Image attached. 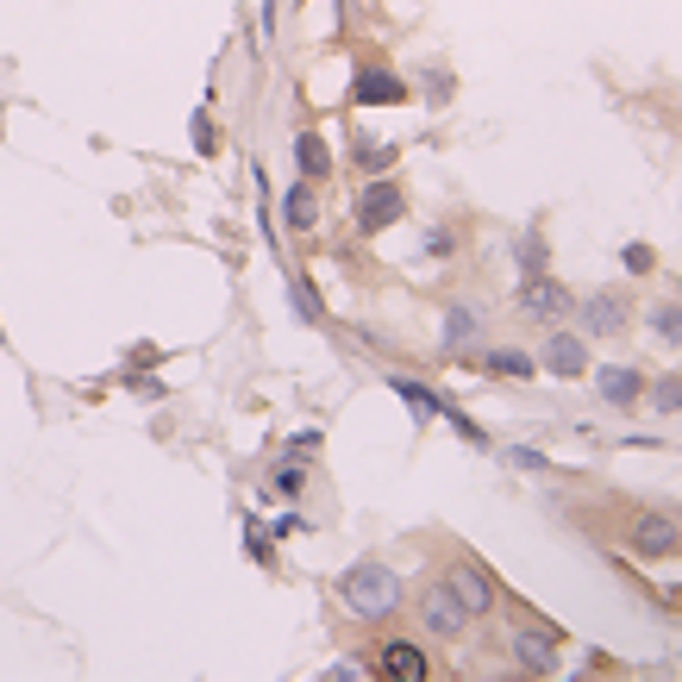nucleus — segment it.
I'll list each match as a JSON object with an SVG mask.
<instances>
[{"instance_id": "7ed1b4c3", "label": "nucleus", "mask_w": 682, "mask_h": 682, "mask_svg": "<svg viewBox=\"0 0 682 682\" xmlns=\"http://www.w3.org/2000/svg\"><path fill=\"white\" fill-rule=\"evenodd\" d=\"M513 301H520V313L538 320V326H557V320H570V313H576V295H570L551 270H532V276L520 282V295H513Z\"/></svg>"}, {"instance_id": "72a5a7b5", "label": "nucleus", "mask_w": 682, "mask_h": 682, "mask_svg": "<svg viewBox=\"0 0 682 682\" xmlns=\"http://www.w3.org/2000/svg\"><path fill=\"white\" fill-rule=\"evenodd\" d=\"M0 345H7V326H0Z\"/></svg>"}, {"instance_id": "aec40b11", "label": "nucleus", "mask_w": 682, "mask_h": 682, "mask_svg": "<svg viewBox=\"0 0 682 682\" xmlns=\"http://www.w3.org/2000/svg\"><path fill=\"white\" fill-rule=\"evenodd\" d=\"M438 420H445V426H451L457 438H463V445H476V451H488V432H482L476 420L463 413V407H451V401H445V407H438Z\"/></svg>"}, {"instance_id": "6ab92c4d", "label": "nucleus", "mask_w": 682, "mask_h": 682, "mask_svg": "<svg viewBox=\"0 0 682 682\" xmlns=\"http://www.w3.org/2000/svg\"><path fill=\"white\" fill-rule=\"evenodd\" d=\"M513 257H520V270H526V276H532V270H551V251H545V232H538V226H526L520 238H513Z\"/></svg>"}, {"instance_id": "423d86ee", "label": "nucleus", "mask_w": 682, "mask_h": 682, "mask_svg": "<svg viewBox=\"0 0 682 682\" xmlns=\"http://www.w3.org/2000/svg\"><path fill=\"white\" fill-rule=\"evenodd\" d=\"M445 588H451L457 602H463V613L470 620H482V613H495V602H501V588H495V576L482 570V563H470V557H457L451 570H445Z\"/></svg>"}, {"instance_id": "9d476101", "label": "nucleus", "mask_w": 682, "mask_h": 682, "mask_svg": "<svg viewBox=\"0 0 682 682\" xmlns=\"http://www.w3.org/2000/svg\"><path fill=\"white\" fill-rule=\"evenodd\" d=\"M588 376H595V395H602L607 407H620V413L645 401V382H652L638 363H602V370H588Z\"/></svg>"}, {"instance_id": "20e7f679", "label": "nucleus", "mask_w": 682, "mask_h": 682, "mask_svg": "<svg viewBox=\"0 0 682 682\" xmlns=\"http://www.w3.org/2000/svg\"><path fill=\"white\" fill-rule=\"evenodd\" d=\"M627 320H632L627 288H595V295H582L576 301V326L588 332V338H620Z\"/></svg>"}, {"instance_id": "4be33fe9", "label": "nucleus", "mask_w": 682, "mask_h": 682, "mask_svg": "<svg viewBox=\"0 0 682 682\" xmlns=\"http://www.w3.org/2000/svg\"><path fill=\"white\" fill-rule=\"evenodd\" d=\"M645 401H652L657 413H682V376H657V382H645Z\"/></svg>"}, {"instance_id": "cd10ccee", "label": "nucleus", "mask_w": 682, "mask_h": 682, "mask_svg": "<svg viewBox=\"0 0 682 682\" xmlns=\"http://www.w3.org/2000/svg\"><path fill=\"white\" fill-rule=\"evenodd\" d=\"M195 151H201V157L220 151V132H213V120H207V113H195Z\"/></svg>"}, {"instance_id": "f03ea898", "label": "nucleus", "mask_w": 682, "mask_h": 682, "mask_svg": "<svg viewBox=\"0 0 682 682\" xmlns=\"http://www.w3.org/2000/svg\"><path fill=\"white\" fill-rule=\"evenodd\" d=\"M407 220V188L395 176H370L363 188H357V207H351V226L363 232V238H376V232L401 226Z\"/></svg>"}, {"instance_id": "b1692460", "label": "nucleus", "mask_w": 682, "mask_h": 682, "mask_svg": "<svg viewBox=\"0 0 682 682\" xmlns=\"http://www.w3.org/2000/svg\"><path fill=\"white\" fill-rule=\"evenodd\" d=\"M357 157H363V170H370V176H388V163H395V151L376 145V138H363V132H357Z\"/></svg>"}, {"instance_id": "39448f33", "label": "nucleus", "mask_w": 682, "mask_h": 682, "mask_svg": "<svg viewBox=\"0 0 682 682\" xmlns=\"http://www.w3.org/2000/svg\"><path fill=\"white\" fill-rule=\"evenodd\" d=\"M627 545L645 563H664V557H682V520L677 513H638L627 526Z\"/></svg>"}, {"instance_id": "a211bd4d", "label": "nucleus", "mask_w": 682, "mask_h": 682, "mask_svg": "<svg viewBox=\"0 0 682 682\" xmlns=\"http://www.w3.org/2000/svg\"><path fill=\"white\" fill-rule=\"evenodd\" d=\"M645 326H652L657 345H677L682 351V301H657L652 313H645Z\"/></svg>"}, {"instance_id": "2eb2a0df", "label": "nucleus", "mask_w": 682, "mask_h": 682, "mask_svg": "<svg viewBox=\"0 0 682 682\" xmlns=\"http://www.w3.org/2000/svg\"><path fill=\"white\" fill-rule=\"evenodd\" d=\"M482 370L501 376V382H532V376H538V357L513 351V345H495V351H482Z\"/></svg>"}, {"instance_id": "bb28decb", "label": "nucleus", "mask_w": 682, "mask_h": 682, "mask_svg": "<svg viewBox=\"0 0 682 682\" xmlns=\"http://www.w3.org/2000/svg\"><path fill=\"white\" fill-rule=\"evenodd\" d=\"M307 488V470L301 463H295V457H288V463H276V495H301Z\"/></svg>"}, {"instance_id": "c85d7f7f", "label": "nucleus", "mask_w": 682, "mask_h": 682, "mask_svg": "<svg viewBox=\"0 0 682 682\" xmlns=\"http://www.w3.org/2000/svg\"><path fill=\"white\" fill-rule=\"evenodd\" d=\"M326 677H332V682H357V677H363V657H338Z\"/></svg>"}, {"instance_id": "2f4dec72", "label": "nucleus", "mask_w": 682, "mask_h": 682, "mask_svg": "<svg viewBox=\"0 0 682 682\" xmlns=\"http://www.w3.org/2000/svg\"><path fill=\"white\" fill-rule=\"evenodd\" d=\"M270 532H276V538H295V532H307V520H301V513H282Z\"/></svg>"}, {"instance_id": "1a4fd4ad", "label": "nucleus", "mask_w": 682, "mask_h": 682, "mask_svg": "<svg viewBox=\"0 0 682 682\" xmlns=\"http://www.w3.org/2000/svg\"><path fill=\"white\" fill-rule=\"evenodd\" d=\"M538 370H545V376H557V382H576V376H588V338H582V332H563V326H551V338H545V351H538Z\"/></svg>"}, {"instance_id": "473e14b6", "label": "nucleus", "mask_w": 682, "mask_h": 682, "mask_svg": "<svg viewBox=\"0 0 682 682\" xmlns=\"http://www.w3.org/2000/svg\"><path fill=\"white\" fill-rule=\"evenodd\" d=\"M132 388H138L145 401H163V382H151V376H132Z\"/></svg>"}, {"instance_id": "dca6fc26", "label": "nucleus", "mask_w": 682, "mask_h": 682, "mask_svg": "<svg viewBox=\"0 0 682 682\" xmlns=\"http://www.w3.org/2000/svg\"><path fill=\"white\" fill-rule=\"evenodd\" d=\"M388 388L407 401V413H413L420 426H432V420H438V407H445V395H432L426 382H413V376H388Z\"/></svg>"}, {"instance_id": "c756f323", "label": "nucleus", "mask_w": 682, "mask_h": 682, "mask_svg": "<svg viewBox=\"0 0 682 682\" xmlns=\"http://www.w3.org/2000/svg\"><path fill=\"white\" fill-rule=\"evenodd\" d=\"M451 245H457V238H451L445 226H438V232H426V257H451Z\"/></svg>"}, {"instance_id": "7c9ffc66", "label": "nucleus", "mask_w": 682, "mask_h": 682, "mask_svg": "<svg viewBox=\"0 0 682 682\" xmlns=\"http://www.w3.org/2000/svg\"><path fill=\"white\" fill-rule=\"evenodd\" d=\"M288 451H295V457L320 451V432H313V426H307V432H295V438H288Z\"/></svg>"}, {"instance_id": "a878e982", "label": "nucleus", "mask_w": 682, "mask_h": 682, "mask_svg": "<svg viewBox=\"0 0 682 682\" xmlns=\"http://www.w3.org/2000/svg\"><path fill=\"white\" fill-rule=\"evenodd\" d=\"M620 263H627L632 276H652V270H657V251H652V245H627V251H620Z\"/></svg>"}, {"instance_id": "f3484780", "label": "nucleus", "mask_w": 682, "mask_h": 682, "mask_svg": "<svg viewBox=\"0 0 682 682\" xmlns=\"http://www.w3.org/2000/svg\"><path fill=\"white\" fill-rule=\"evenodd\" d=\"M295 163H301V176H307V182H326V176H332L326 138H320V132H301V138H295Z\"/></svg>"}, {"instance_id": "ddd939ff", "label": "nucleus", "mask_w": 682, "mask_h": 682, "mask_svg": "<svg viewBox=\"0 0 682 682\" xmlns=\"http://www.w3.org/2000/svg\"><path fill=\"white\" fill-rule=\"evenodd\" d=\"M320 226V195H313V182H295L288 195H282V232H295V238H307V232Z\"/></svg>"}, {"instance_id": "6e6552de", "label": "nucleus", "mask_w": 682, "mask_h": 682, "mask_svg": "<svg viewBox=\"0 0 682 682\" xmlns=\"http://www.w3.org/2000/svg\"><path fill=\"white\" fill-rule=\"evenodd\" d=\"M420 627H426L432 638H463V632H470V613H463V602H457L445 582H426V588H420Z\"/></svg>"}, {"instance_id": "f8f14e48", "label": "nucleus", "mask_w": 682, "mask_h": 682, "mask_svg": "<svg viewBox=\"0 0 682 682\" xmlns=\"http://www.w3.org/2000/svg\"><path fill=\"white\" fill-rule=\"evenodd\" d=\"M376 670L388 682H426L432 657H426V645H413V638H388V645L376 652Z\"/></svg>"}, {"instance_id": "9b49d317", "label": "nucleus", "mask_w": 682, "mask_h": 682, "mask_svg": "<svg viewBox=\"0 0 682 682\" xmlns=\"http://www.w3.org/2000/svg\"><path fill=\"white\" fill-rule=\"evenodd\" d=\"M413 88H407L395 70H382V63H363L351 76V107H401Z\"/></svg>"}, {"instance_id": "0eeeda50", "label": "nucleus", "mask_w": 682, "mask_h": 682, "mask_svg": "<svg viewBox=\"0 0 682 682\" xmlns=\"http://www.w3.org/2000/svg\"><path fill=\"white\" fill-rule=\"evenodd\" d=\"M507 652H513V664L532 670V677H557V627L520 620V627L507 632Z\"/></svg>"}, {"instance_id": "393cba45", "label": "nucleus", "mask_w": 682, "mask_h": 682, "mask_svg": "<svg viewBox=\"0 0 682 682\" xmlns=\"http://www.w3.org/2000/svg\"><path fill=\"white\" fill-rule=\"evenodd\" d=\"M420 88H426V101L432 107H445L457 95V82H451V70H426V82H420Z\"/></svg>"}, {"instance_id": "412c9836", "label": "nucleus", "mask_w": 682, "mask_h": 682, "mask_svg": "<svg viewBox=\"0 0 682 682\" xmlns=\"http://www.w3.org/2000/svg\"><path fill=\"white\" fill-rule=\"evenodd\" d=\"M507 470H526V476H557V463L545 451H532V445H507Z\"/></svg>"}, {"instance_id": "5701e85b", "label": "nucleus", "mask_w": 682, "mask_h": 682, "mask_svg": "<svg viewBox=\"0 0 682 682\" xmlns=\"http://www.w3.org/2000/svg\"><path fill=\"white\" fill-rule=\"evenodd\" d=\"M288 301H295V313H301L307 326H320V295H313V282H307L301 270L288 276Z\"/></svg>"}, {"instance_id": "4468645a", "label": "nucleus", "mask_w": 682, "mask_h": 682, "mask_svg": "<svg viewBox=\"0 0 682 682\" xmlns=\"http://www.w3.org/2000/svg\"><path fill=\"white\" fill-rule=\"evenodd\" d=\"M438 338H445V351H470V345L482 338V307L451 301L445 307V332H438Z\"/></svg>"}, {"instance_id": "f257e3e1", "label": "nucleus", "mask_w": 682, "mask_h": 682, "mask_svg": "<svg viewBox=\"0 0 682 682\" xmlns=\"http://www.w3.org/2000/svg\"><path fill=\"white\" fill-rule=\"evenodd\" d=\"M338 602H345V613H357L363 627H382V620H395V607H401V576H395L382 557H363V563H351V570L338 576Z\"/></svg>"}]
</instances>
